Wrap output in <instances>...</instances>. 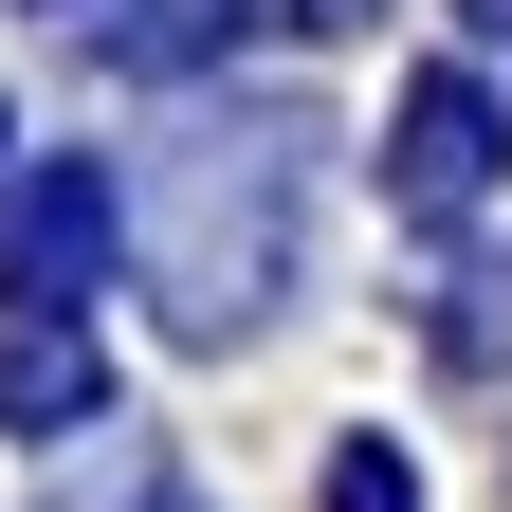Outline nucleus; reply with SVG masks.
Instances as JSON below:
<instances>
[{"label":"nucleus","instance_id":"nucleus-1","mask_svg":"<svg viewBox=\"0 0 512 512\" xmlns=\"http://www.w3.org/2000/svg\"><path fill=\"white\" fill-rule=\"evenodd\" d=\"M293 147L311 128H202V147L165 165V311L202 348L238 311H275V275H293Z\"/></svg>","mask_w":512,"mask_h":512},{"label":"nucleus","instance_id":"nucleus-2","mask_svg":"<svg viewBox=\"0 0 512 512\" xmlns=\"http://www.w3.org/2000/svg\"><path fill=\"white\" fill-rule=\"evenodd\" d=\"M494 165H512L494 92H476V74H421V92H403V147H384V183H403L421 220H476V202H494Z\"/></svg>","mask_w":512,"mask_h":512},{"label":"nucleus","instance_id":"nucleus-3","mask_svg":"<svg viewBox=\"0 0 512 512\" xmlns=\"http://www.w3.org/2000/svg\"><path fill=\"white\" fill-rule=\"evenodd\" d=\"M92 275H110V183H92V165H37V183H19V220H0V293L92 311Z\"/></svg>","mask_w":512,"mask_h":512},{"label":"nucleus","instance_id":"nucleus-4","mask_svg":"<svg viewBox=\"0 0 512 512\" xmlns=\"http://www.w3.org/2000/svg\"><path fill=\"white\" fill-rule=\"evenodd\" d=\"M55 19H74L92 55H147V74H165V55H202V19H220V0H55Z\"/></svg>","mask_w":512,"mask_h":512},{"label":"nucleus","instance_id":"nucleus-5","mask_svg":"<svg viewBox=\"0 0 512 512\" xmlns=\"http://www.w3.org/2000/svg\"><path fill=\"white\" fill-rule=\"evenodd\" d=\"M330 512H421V476L384 458V439H348V458H330Z\"/></svg>","mask_w":512,"mask_h":512},{"label":"nucleus","instance_id":"nucleus-6","mask_svg":"<svg viewBox=\"0 0 512 512\" xmlns=\"http://www.w3.org/2000/svg\"><path fill=\"white\" fill-rule=\"evenodd\" d=\"M256 19H293V37H348V19H366V0H256Z\"/></svg>","mask_w":512,"mask_h":512},{"label":"nucleus","instance_id":"nucleus-7","mask_svg":"<svg viewBox=\"0 0 512 512\" xmlns=\"http://www.w3.org/2000/svg\"><path fill=\"white\" fill-rule=\"evenodd\" d=\"M458 19H476V37H494V55H512V0H458Z\"/></svg>","mask_w":512,"mask_h":512},{"label":"nucleus","instance_id":"nucleus-8","mask_svg":"<svg viewBox=\"0 0 512 512\" xmlns=\"http://www.w3.org/2000/svg\"><path fill=\"white\" fill-rule=\"evenodd\" d=\"M165 512H183V494H165Z\"/></svg>","mask_w":512,"mask_h":512}]
</instances>
